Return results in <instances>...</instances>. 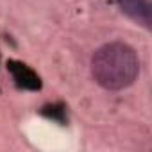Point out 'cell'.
I'll list each match as a JSON object with an SVG mask.
<instances>
[{
  "instance_id": "6da1fadb",
  "label": "cell",
  "mask_w": 152,
  "mask_h": 152,
  "mask_svg": "<svg viewBox=\"0 0 152 152\" xmlns=\"http://www.w3.org/2000/svg\"><path fill=\"white\" fill-rule=\"evenodd\" d=\"M91 75L107 91H120L134 84L140 75V57L124 41H111L99 47L91 57Z\"/></svg>"
},
{
  "instance_id": "7a4b0ae2",
  "label": "cell",
  "mask_w": 152,
  "mask_h": 152,
  "mask_svg": "<svg viewBox=\"0 0 152 152\" xmlns=\"http://www.w3.org/2000/svg\"><path fill=\"white\" fill-rule=\"evenodd\" d=\"M6 68L11 75L13 83L16 84V88L25 90V91H39L43 88V81L38 75V72L31 68L29 64H25L23 61L9 59L6 63Z\"/></svg>"
},
{
  "instance_id": "3957f363",
  "label": "cell",
  "mask_w": 152,
  "mask_h": 152,
  "mask_svg": "<svg viewBox=\"0 0 152 152\" xmlns=\"http://www.w3.org/2000/svg\"><path fill=\"white\" fill-rule=\"evenodd\" d=\"M118 9L143 29H152V7L148 0H116Z\"/></svg>"
},
{
  "instance_id": "277c9868",
  "label": "cell",
  "mask_w": 152,
  "mask_h": 152,
  "mask_svg": "<svg viewBox=\"0 0 152 152\" xmlns=\"http://www.w3.org/2000/svg\"><path fill=\"white\" fill-rule=\"evenodd\" d=\"M39 115L47 120H52L59 125H66L68 124V107L64 102H50L45 104L39 109Z\"/></svg>"
}]
</instances>
